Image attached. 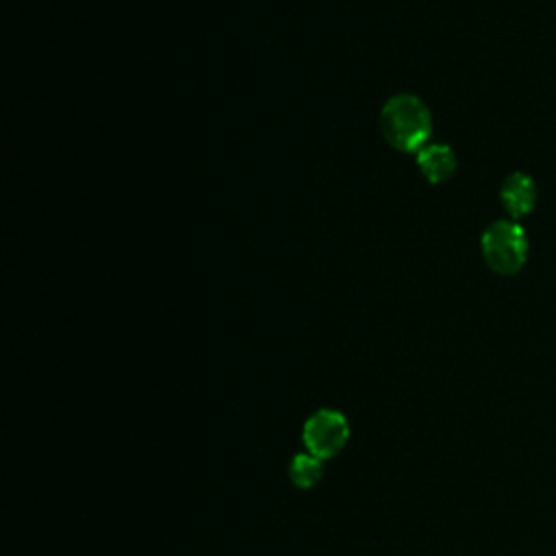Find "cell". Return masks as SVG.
<instances>
[{
	"label": "cell",
	"mask_w": 556,
	"mask_h": 556,
	"mask_svg": "<svg viewBox=\"0 0 556 556\" xmlns=\"http://www.w3.org/2000/svg\"><path fill=\"white\" fill-rule=\"evenodd\" d=\"M380 128L395 150L417 154L430 137V111L426 102L413 93L391 96L380 111Z\"/></svg>",
	"instance_id": "1"
},
{
	"label": "cell",
	"mask_w": 556,
	"mask_h": 556,
	"mask_svg": "<svg viewBox=\"0 0 556 556\" xmlns=\"http://www.w3.org/2000/svg\"><path fill=\"white\" fill-rule=\"evenodd\" d=\"M482 256L495 274H515L528 256L526 232L515 222H495L482 235Z\"/></svg>",
	"instance_id": "2"
},
{
	"label": "cell",
	"mask_w": 556,
	"mask_h": 556,
	"mask_svg": "<svg viewBox=\"0 0 556 556\" xmlns=\"http://www.w3.org/2000/svg\"><path fill=\"white\" fill-rule=\"evenodd\" d=\"M348 439H350L348 417L334 408H319L306 419L302 428V441L306 452L321 460L337 456L348 443Z\"/></svg>",
	"instance_id": "3"
},
{
	"label": "cell",
	"mask_w": 556,
	"mask_h": 556,
	"mask_svg": "<svg viewBox=\"0 0 556 556\" xmlns=\"http://www.w3.org/2000/svg\"><path fill=\"white\" fill-rule=\"evenodd\" d=\"M417 165L432 185H439L454 174L456 154L445 143H428L417 152Z\"/></svg>",
	"instance_id": "4"
},
{
	"label": "cell",
	"mask_w": 556,
	"mask_h": 556,
	"mask_svg": "<svg viewBox=\"0 0 556 556\" xmlns=\"http://www.w3.org/2000/svg\"><path fill=\"white\" fill-rule=\"evenodd\" d=\"M500 198L506 206V211L513 215V217H523L532 211L534 202H536V189H534V182L530 176L517 172V174H510L504 185H502V191H500Z\"/></svg>",
	"instance_id": "5"
},
{
	"label": "cell",
	"mask_w": 556,
	"mask_h": 556,
	"mask_svg": "<svg viewBox=\"0 0 556 556\" xmlns=\"http://www.w3.org/2000/svg\"><path fill=\"white\" fill-rule=\"evenodd\" d=\"M324 469H321V458L313 454H298L291 458L289 465V478L295 486L300 489H311L319 482Z\"/></svg>",
	"instance_id": "6"
}]
</instances>
